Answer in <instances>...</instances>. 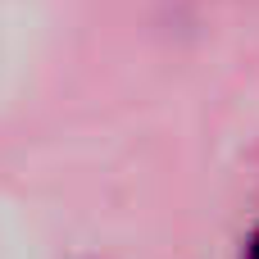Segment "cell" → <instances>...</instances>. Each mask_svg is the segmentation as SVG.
I'll return each mask as SVG.
<instances>
[{
	"label": "cell",
	"mask_w": 259,
	"mask_h": 259,
	"mask_svg": "<svg viewBox=\"0 0 259 259\" xmlns=\"http://www.w3.org/2000/svg\"><path fill=\"white\" fill-rule=\"evenodd\" d=\"M250 259H259V237H255V241H250Z\"/></svg>",
	"instance_id": "1"
}]
</instances>
